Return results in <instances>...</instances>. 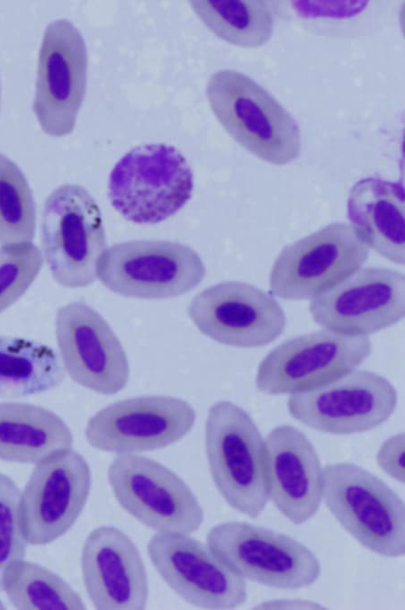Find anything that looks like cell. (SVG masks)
Returning <instances> with one entry per match:
<instances>
[{
  "mask_svg": "<svg viewBox=\"0 0 405 610\" xmlns=\"http://www.w3.org/2000/svg\"><path fill=\"white\" fill-rule=\"evenodd\" d=\"M209 104L222 128L243 148L273 165L300 153L297 123L264 87L234 70H219L206 85Z\"/></svg>",
  "mask_w": 405,
  "mask_h": 610,
  "instance_id": "obj_1",
  "label": "cell"
},
{
  "mask_svg": "<svg viewBox=\"0 0 405 610\" xmlns=\"http://www.w3.org/2000/svg\"><path fill=\"white\" fill-rule=\"evenodd\" d=\"M210 471L228 504L256 518L268 499L266 443L250 416L229 400L211 406L205 422Z\"/></svg>",
  "mask_w": 405,
  "mask_h": 610,
  "instance_id": "obj_2",
  "label": "cell"
},
{
  "mask_svg": "<svg viewBox=\"0 0 405 610\" xmlns=\"http://www.w3.org/2000/svg\"><path fill=\"white\" fill-rule=\"evenodd\" d=\"M193 189V172L184 155L173 146L151 143L119 159L110 174L108 196L125 220L150 225L178 212Z\"/></svg>",
  "mask_w": 405,
  "mask_h": 610,
  "instance_id": "obj_3",
  "label": "cell"
},
{
  "mask_svg": "<svg viewBox=\"0 0 405 610\" xmlns=\"http://www.w3.org/2000/svg\"><path fill=\"white\" fill-rule=\"evenodd\" d=\"M325 504L362 545L385 557L405 552L403 501L381 479L350 462L322 469Z\"/></svg>",
  "mask_w": 405,
  "mask_h": 610,
  "instance_id": "obj_4",
  "label": "cell"
},
{
  "mask_svg": "<svg viewBox=\"0 0 405 610\" xmlns=\"http://www.w3.org/2000/svg\"><path fill=\"white\" fill-rule=\"evenodd\" d=\"M41 247L59 285L75 289L95 282L106 234L101 210L85 187L62 184L48 195L42 211Z\"/></svg>",
  "mask_w": 405,
  "mask_h": 610,
  "instance_id": "obj_5",
  "label": "cell"
},
{
  "mask_svg": "<svg viewBox=\"0 0 405 610\" xmlns=\"http://www.w3.org/2000/svg\"><path fill=\"white\" fill-rule=\"evenodd\" d=\"M206 267L191 247L169 240L135 239L106 248L97 278L119 295L163 300L184 295L204 279Z\"/></svg>",
  "mask_w": 405,
  "mask_h": 610,
  "instance_id": "obj_6",
  "label": "cell"
},
{
  "mask_svg": "<svg viewBox=\"0 0 405 610\" xmlns=\"http://www.w3.org/2000/svg\"><path fill=\"white\" fill-rule=\"evenodd\" d=\"M207 544L243 579L281 589L313 584L320 574L315 554L289 535L245 522L213 526Z\"/></svg>",
  "mask_w": 405,
  "mask_h": 610,
  "instance_id": "obj_7",
  "label": "cell"
},
{
  "mask_svg": "<svg viewBox=\"0 0 405 610\" xmlns=\"http://www.w3.org/2000/svg\"><path fill=\"white\" fill-rule=\"evenodd\" d=\"M367 336L328 329L286 340L259 363L256 386L268 395L295 394L335 381L356 370L371 354Z\"/></svg>",
  "mask_w": 405,
  "mask_h": 610,
  "instance_id": "obj_8",
  "label": "cell"
},
{
  "mask_svg": "<svg viewBox=\"0 0 405 610\" xmlns=\"http://www.w3.org/2000/svg\"><path fill=\"white\" fill-rule=\"evenodd\" d=\"M369 248L350 225L330 223L281 250L270 271V291L288 301L312 299L359 270Z\"/></svg>",
  "mask_w": 405,
  "mask_h": 610,
  "instance_id": "obj_9",
  "label": "cell"
},
{
  "mask_svg": "<svg viewBox=\"0 0 405 610\" xmlns=\"http://www.w3.org/2000/svg\"><path fill=\"white\" fill-rule=\"evenodd\" d=\"M107 477L119 504L158 533L189 534L203 521V511L188 485L174 471L149 458L120 454Z\"/></svg>",
  "mask_w": 405,
  "mask_h": 610,
  "instance_id": "obj_10",
  "label": "cell"
},
{
  "mask_svg": "<svg viewBox=\"0 0 405 610\" xmlns=\"http://www.w3.org/2000/svg\"><path fill=\"white\" fill-rule=\"evenodd\" d=\"M397 391L385 377L366 370L352 371L288 399L291 416L328 434L351 435L385 422L397 406Z\"/></svg>",
  "mask_w": 405,
  "mask_h": 610,
  "instance_id": "obj_11",
  "label": "cell"
},
{
  "mask_svg": "<svg viewBox=\"0 0 405 610\" xmlns=\"http://www.w3.org/2000/svg\"><path fill=\"white\" fill-rule=\"evenodd\" d=\"M90 489L89 465L71 448L36 463L19 504L20 526L27 543L45 545L65 534L83 511Z\"/></svg>",
  "mask_w": 405,
  "mask_h": 610,
  "instance_id": "obj_12",
  "label": "cell"
},
{
  "mask_svg": "<svg viewBox=\"0 0 405 610\" xmlns=\"http://www.w3.org/2000/svg\"><path fill=\"white\" fill-rule=\"evenodd\" d=\"M87 76L84 37L68 20L49 23L42 37L32 109L49 136L73 132L81 108Z\"/></svg>",
  "mask_w": 405,
  "mask_h": 610,
  "instance_id": "obj_13",
  "label": "cell"
},
{
  "mask_svg": "<svg viewBox=\"0 0 405 610\" xmlns=\"http://www.w3.org/2000/svg\"><path fill=\"white\" fill-rule=\"evenodd\" d=\"M195 422L185 400L165 395L114 402L88 420L85 435L100 451L128 454L165 448L184 437Z\"/></svg>",
  "mask_w": 405,
  "mask_h": 610,
  "instance_id": "obj_14",
  "label": "cell"
},
{
  "mask_svg": "<svg viewBox=\"0 0 405 610\" xmlns=\"http://www.w3.org/2000/svg\"><path fill=\"white\" fill-rule=\"evenodd\" d=\"M309 310L325 329L349 336L376 333L404 318V274L382 267L359 269L313 297Z\"/></svg>",
  "mask_w": 405,
  "mask_h": 610,
  "instance_id": "obj_15",
  "label": "cell"
},
{
  "mask_svg": "<svg viewBox=\"0 0 405 610\" xmlns=\"http://www.w3.org/2000/svg\"><path fill=\"white\" fill-rule=\"evenodd\" d=\"M55 334L63 366L75 382L103 395L125 388L130 378L126 353L94 308L81 301L59 308Z\"/></svg>",
  "mask_w": 405,
  "mask_h": 610,
  "instance_id": "obj_16",
  "label": "cell"
},
{
  "mask_svg": "<svg viewBox=\"0 0 405 610\" xmlns=\"http://www.w3.org/2000/svg\"><path fill=\"white\" fill-rule=\"evenodd\" d=\"M148 553L164 581L187 603L203 609H234L247 599L243 578L212 549L188 534L158 533Z\"/></svg>",
  "mask_w": 405,
  "mask_h": 610,
  "instance_id": "obj_17",
  "label": "cell"
},
{
  "mask_svg": "<svg viewBox=\"0 0 405 610\" xmlns=\"http://www.w3.org/2000/svg\"><path fill=\"white\" fill-rule=\"evenodd\" d=\"M187 312L203 335L240 348L267 345L286 325L284 309L271 295L236 281L221 282L199 292Z\"/></svg>",
  "mask_w": 405,
  "mask_h": 610,
  "instance_id": "obj_18",
  "label": "cell"
},
{
  "mask_svg": "<svg viewBox=\"0 0 405 610\" xmlns=\"http://www.w3.org/2000/svg\"><path fill=\"white\" fill-rule=\"evenodd\" d=\"M81 570L96 609L140 610L147 606L148 580L140 552L119 528L102 525L87 536Z\"/></svg>",
  "mask_w": 405,
  "mask_h": 610,
  "instance_id": "obj_19",
  "label": "cell"
},
{
  "mask_svg": "<svg viewBox=\"0 0 405 610\" xmlns=\"http://www.w3.org/2000/svg\"><path fill=\"white\" fill-rule=\"evenodd\" d=\"M268 494L276 508L300 525L318 511L323 472L308 437L292 426L274 428L266 440Z\"/></svg>",
  "mask_w": 405,
  "mask_h": 610,
  "instance_id": "obj_20",
  "label": "cell"
},
{
  "mask_svg": "<svg viewBox=\"0 0 405 610\" xmlns=\"http://www.w3.org/2000/svg\"><path fill=\"white\" fill-rule=\"evenodd\" d=\"M351 227L361 239L394 264L405 263V202L400 183L366 177L351 188L347 200Z\"/></svg>",
  "mask_w": 405,
  "mask_h": 610,
  "instance_id": "obj_21",
  "label": "cell"
},
{
  "mask_svg": "<svg viewBox=\"0 0 405 610\" xmlns=\"http://www.w3.org/2000/svg\"><path fill=\"white\" fill-rule=\"evenodd\" d=\"M72 444L69 427L53 411L28 403L0 402V460L36 464Z\"/></svg>",
  "mask_w": 405,
  "mask_h": 610,
  "instance_id": "obj_22",
  "label": "cell"
},
{
  "mask_svg": "<svg viewBox=\"0 0 405 610\" xmlns=\"http://www.w3.org/2000/svg\"><path fill=\"white\" fill-rule=\"evenodd\" d=\"M55 351L25 338L0 336V396L25 397L52 390L64 379Z\"/></svg>",
  "mask_w": 405,
  "mask_h": 610,
  "instance_id": "obj_23",
  "label": "cell"
},
{
  "mask_svg": "<svg viewBox=\"0 0 405 610\" xmlns=\"http://www.w3.org/2000/svg\"><path fill=\"white\" fill-rule=\"evenodd\" d=\"M190 4L215 35L233 45L257 48L273 34L274 17L265 1L195 0Z\"/></svg>",
  "mask_w": 405,
  "mask_h": 610,
  "instance_id": "obj_24",
  "label": "cell"
},
{
  "mask_svg": "<svg viewBox=\"0 0 405 610\" xmlns=\"http://www.w3.org/2000/svg\"><path fill=\"white\" fill-rule=\"evenodd\" d=\"M3 590L11 604L21 610L86 609L80 596L61 577L24 560L7 568Z\"/></svg>",
  "mask_w": 405,
  "mask_h": 610,
  "instance_id": "obj_25",
  "label": "cell"
},
{
  "mask_svg": "<svg viewBox=\"0 0 405 610\" xmlns=\"http://www.w3.org/2000/svg\"><path fill=\"white\" fill-rule=\"evenodd\" d=\"M36 207L32 189L20 167L0 152V245L32 242Z\"/></svg>",
  "mask_w": 405,
  "mask_h": 610,
  "instance_id": "obj_26",
  "label": "cell"
},
{
  "mask_svg": "<svg viewBox=\"0 0 405 610\" xmlns=\"http://www.w3.org/2000/svg\"><path fill=\"white\" fill-rule=\"evenodd\" d=\"M42 266V253L32 242L0 247V313L25 293Z\"/></svg>",
  "mask_w": 405,
  "mask_h": 610,
  "instance_id": "obj_27",
  "label": "cell"
},
{
  "mask_svg": "<svg viewBox=\"0 0 405 610\" xmlns=\"http://www.w3.org/2000/svg\"><path fill=\"white\" fill-rule=\"evenodd\" d=\"M21 492L14 481L0 472V591L5 570L13 563L23 560L27 541L19 521Z\"/></svg>",
  "mask_w": 405,
  "mask_h": 610,
  "instance_id": "obj_28",
  "label": "cell"
},
{
  "mask_svg": "<svg viewBox=\"0 0 405 610\" xmlns=\"http://www.w3.org/2000/svg\"><path fill=\"white\" fill-rule=\"evenodd\" d=\"M367 1H293L294 11L304 18H351L364 10Z\"/></svg>",
  "mask_w": 405,
  "mask_h": 610,
  "instance_id": "obj_29",
  "label": "cell"
},
{
  "mask_svg": "<svg viewBox=\"0 0 405 610\" xmlns=\"http://www.w3.org/2000/svg\"><path fill=\"white\" fill-rule=\"evenodd\" d=\"M404 434L392 435L384 441L376 455L379 467L392 479L404 482Z\"/></svg>",
  "mask_w": 405,
  "mask_h": 610,
  "instance_id": "obj_30",
  "label": "cell"
},
{
  "mask_svg": "<svg viewBox=\"0 0 405 610\" xmlns=\"http://www.w3.org/2000/svg\"><path fill=\"white\" fill-rule=\"evenodd\" d=\"M4 605H3V604L1 603V601H0V609H4Z\"/></svg>",
  "mask_w": 405,
  "mask_h": 610,
  "instance_id": "obj_31",
  "label": "cell"
},
{
  "mask_svg": "<svg viewBox=\"0 0 405 610\" xmlns=\"http://www.w3.org/2000/svg\"><path fill=\"white\" fill-rule=\"evenodd\" d=\"M0 105H1V80H0Z\"/></svg>",
  "mask_w": 405,
  "mask_h": 610,
  "instance_id": "obj_32",
  "label": "cell"
}]
</instances>
